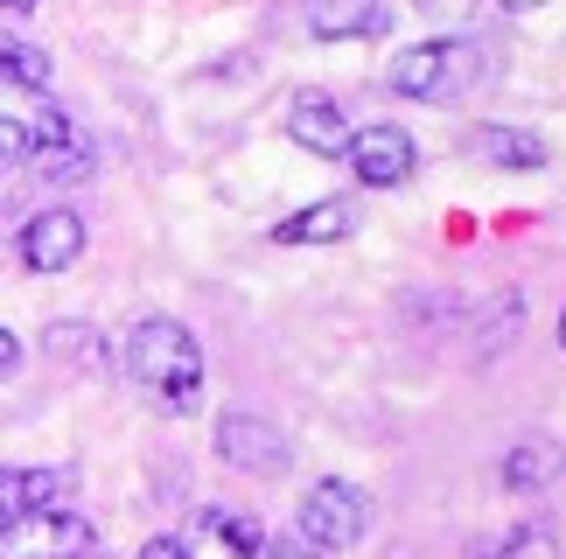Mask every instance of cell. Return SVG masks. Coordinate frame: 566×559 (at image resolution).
Segmentation results:
<instances>
[{
    "instance_id": "1",
    "label": "cell",
    "mask_w": 566,
    "mask_h": 559,
    "mask_svg": "<svg viewBox=\"0 0 566 559\" xmlns=\"http://www.w3.org/2000/svg\"><path fill=\"white\" fill-rule=\"evenodd\" d=\"M126 378L140 384L161 413H189L196 392H203V342H196L189 321L176 315H140L126 329Z\"/></svg>"
},
{
    "instance_id": "2",
    "label": "cell",
    "mask_w": 566,
    "mask_h": 559,
    "mask_svg": "<svg viewBox=\"0 0 566 559\" xmlns=\"http://www.w3.org/2000/svg\"><path fill=\"white\" fill-rule=\"evenodd\" d=\"M8 161L14 168H29L35 182H84L92 176V134L71 119V113H56V105H21L14 98V113H8Z\"/></svg>"
},
{
    "instance_id": "3",
    "label": "cell",
    "mask_w": 566,
    "mask_h": 559,
    "mask_svg": "<svg viewBox=\"0 0 566 559\" xmlns=\"http://www.w3.org/2000/svg\"><path fill=\"white\" fill-rule=\"evenodd\" d=\"M385 84H391L399 98L448 105V98H462L469 84H483V50H475L469 35H427V42H412V50L391 56Z\"/></svg>"
},
{
    "instance_id": "4",
    "label": "cell",
    "mask_w": 566,
    "mask_h": 559,
    "mask_svg": "<svg viewBox=\"0 0 566 559\" xmlns=\"http://www.w3.org/2000/svg\"><path fill=\"white\" fill-rule=\"evenodd\" d=\"M301 539L322 546V552H350L364 531H371V497H364L357 483H343V476H322L308 483V497H301Z\"/></svg>"
},
{
    "instance_id": "5",
    "label": "cell",
    "mask_w": 566,
    "mask_h": 559,
    "mask_svg": "<svg viewBox=\"0 0 566 559\" xmlns=\"http://www.w3.org/2000/svg\"><path fill=\"white\" fill-rule=\"evenodd\" d=\"M0 559H92V518L77 510H29L0 525Z\"/></svg>"
},
{
    "instance_id": "6",
    "label": "cell",
    "mask_w": 566,
    "mask_h": 559,
    "mask_svg": "<svg viewBox=\"0 0 566 559\" xmlns=\"http://www.w3.org/2000/svg\"><path fill=\"white\" fill-rule=\"evenodd\" d=\"M287 434H280L273 420H259V413H224L217 420V462L238 468V476H259V483H273V476H287Z\"/></svg>"
},
{
    "instance_id": "7",
    "label": "cell",
    "mask_w": 566,
    "mask_h": 559,
    "mask_svg": "<svg viewBox=\"0 0 566 559\" xmlns=\"http://www.w3.org/2000/svg\"><path fill=\"white\" fill-rule=\"evenodd\" d=\"M14 245H21V266L29 273H71L84 260V245H92V231H84L77 210H35Z\"/></svg>"
},
{
    "instance_id": "8",
    "label": "cell",
    "mask_w": 566,
    "mask_h": 559,
    "mask_svg": "<svg viewBox=\"0 0 566 559\" xmlns=\"http://www.w3.org/2000/svg\"><path fill=\"white\" fill-rule=\"evenodd\" d=\"M189 559H266V531H259V518H245V510L231 504H203L189 518Z\"/></svg>"
},
{
    "instance_id": "9",
    "label": "cell",
    "mask_w": 566,
    "mask_h": 559,
    "mask_svg": "<svg viewBox=\"0 0 566 559\" xmlns=\"http://www.w3.org/2000/svg\"><path fill=\"white\" fill-rule=\"evenodd\" d=\"M350 168H357V182H364V189H399V182H412V168H420V147H412L406 126L378 119V126H357Z\"/></svg>"
},
{
    "instance_id": "10",
    "label": "cell",
    "mask_w": 566,
    "mask_h": 559,
    "mask_svg": "<svg viewBox=\"0 0 566 559\" xmlns=\"http://www.w3.org/2000/svg\"><path fill=\"white\" fill-rule=\"evenodd\" d=\"M287 134L308 147V155H322V161H350V147H357V126L343 119V105L329 92H315V84L287 98Z\"/></svg>"
},
{
    "instance_id": "11",
    "label": "cell",
    "mask_w": 566,
    "mask_h": 559,
    "mask_svg": "<svg viewBox=\"0 0 566 559\" xmlns=\"http://www.w3.org/2000/svg\"><path fill=\"white\" fill-rule=\"evenodd\" d=\"M566 476V447L553 434H525L504 447V462H496V483L517 489V497H538V489H553Z\"/></svg>"
},
{
    "instance_id": "12",
    "label": "cell",
    "mask_w": 566,
    "mask_h": 559,
    "mask_svg": "<svg viewBox=\"0 0 566 559\" xmlns=\"http://www.w3.org/2000/svg\"><path fill=\"white\" fill-rule=\"evenodd\" d=\"M77 497V468L56 462V468H8V483H0V504H8V518H29V510H71Z\"/></svg>"
},
{
    "instance_id": "13",
    "label": "cell",
    "mask_w": 566,
    "mask_h": 559,
    "mask_svg": "<svg viewBox=\"0 0 566 559\" xmlns=\"http://www.w3.org/2000/svg\"><path fill=\"white\" fill-rule=\"evenodd\" d=\"M357 231V203L350 197H322V203H301L273 224V245H343Z\"/></svg>"
},
{
    "instance_id": "14",
    "label": "cell",
    "mask_w": 566,
    "mask_h": 559,
    "mask_svg": "<svg viewBox=\"0 0 566 559\" xmlns=\"http://www.w3.org/2000/svg\"><path fill=\"white\" fill-rule=\"evenodd\" d=\"M385 29H391L385 0H308V35L315 42H364V35H385Z\"/></svg>"
},
{
    "instance_id": "15",
    "label": "cell",
    "mask_w": 566,
    "mask_h": 559,
    "mask_svg": "<svg viewBox=\"0 0 566 559\" xmlns=\"http://www.w3.org/2000/svg\"><path fill=\"white\" fill-rule=\"evenodd\" d=\"M517 329H525V294L517 287H496L490 300H475L469 308V342H475V357H504Z\"/></svg>"
},
{
    "instance_id": "16",
    "label": "cell",
    "mask_w": 566,
    "mask_h": 559,
    "mask_svg": "<svg viewBox=\"0 0 566 559\" xmlns=\"http://www.w3.org/2000/svg\"><path fill=\"white\" fill-rule=\"evenodd\" d=\"M469 147L483 161H496V168H517V176H525V168H546V140H538V134H517V126H496V119L475 126Z\"/></svg>"
},
{
    "instance_id": "17",
    "label": "cell",
    "mask_w": 566,
    "mask_h": 559,
    "mask_svg": "<svg viewBox=\"0 0 566 559\" xmlns=\"http://www.w3.org/2000/svg\"><path fill=\"white\" fill-rule=\"evenodd\" d=\"M42 342H50L56 363H77V371H92V363H98V329H92V321H50Z\"/></svg>"
},
{
    "instance_id": "18",
    "label": "cell",
    "mask_w": 566,
    "mask_h": 559,
    "mask_svg": "<svg viewBox=\"0 0 566 559\" xmlns=\"http://www.w3.org/2000/svg\"><path fill=\"white\" fill-rule=\"evenodd\" d=\"M0 63H8V84H14V92H21V84H29V92H42V84H50V56L29 50L21 35L0 42Z\"/></svg>"
},
{
    "instance_id": "19",
    "label": "cell",
    "mask_w": 566,
    "mask_h": 559,
    "mask_svg": "<svg viewBox=\"0 0 566 559\" xmlns=\"http://www.w3.org/2000/svg\"><path fill=\"white\" fill-rule=\"evenodd\" d=\"M475 559H559V539L546 525H525V531H511L504 546H475Z\"/></svg>"
},
{
    "instance_id": "20",
    "label": "cell",
    "mask_w": 566,
    "mask_h": 559,
    "mask_svg": "<svg viewBox=\"0 0 566 559\" xmlns=\"http://www.w3.org/2000/svg\"><path fill=\"white\" fill-rule=\"evenodd\" d=\"M412 8L433 14V21H469L475 8H483V0H412Z\"/></svg>"
},
{
    "instance_id": "21",
    "label": "cell",
    "mask_w": 566,
    "mask_h": 559,
    "mask_svg": "<svg viewBox=\"0 0 566 559\" xmlns=\"http://www.w3.org/2000/svg\"><path fill=\"white\" fill-rule=\"evenodd\" d=\"M266 559H336V552H322V546H308V539H301V531H294V539H280Z\"/></svg>"
},
{
    "instance_id": "22",
    "label": "cell",
    "mask_w": 566,
    "mask_h": 559,
    "mask_svg": "<svg viewBox=\"0 0 566 559\" xmlns=\"http://www.w3.org/2000/svg\"><path fill=\"white\" fill-rule=\"evenodd\" d=\"M0 371H8V378L21 371V336L14 329H0Z\"/></svg>"
},
{
    "instance_id": "23",
    "label": "cell",
    "mask_w": 566,
    "mask_h": 559,
    "mask_svg": "<svg viewBox=\"0 0 566 559\" xmlns=\"http://www.w3.org/2000/svg\"><path fill=\"white\" fill-rule=\"evenodd\" d=\"M140 559H189V546H182V539H147Z\"/></svg>"
},
{
    "instance_id": "24",
    "label": "cell",
    "mask_w": 566,
    "mask_h": 559,
    "mask_svg": "<svg viewBox=\"0 0 566 559\" xmlns=\"http://www.w3.org/2000/svg\"><path fill=\"white\" fill-rule=\"evenodd\" d=\"M496 8H511V14H538V8H553V0H496Z\"/></svg>"
},
{
    "instance_id": "25",
    "label": "cell",
    "mask_w": 566,
    "mask_h": 559,
    "mask_svg": "<svg viewBox=\"0 0 566 559\" xmlns=\"http://www.w3.org/2000/svg\"><path fill=\"white\" fill-rule=\"evenodd\" d=\"M42 8V0H8V14H35Z\"/></svg>"
},
{
    "instance_id": "26",
    "label": "cell",
    "mask_w": 566,
    "mask_h": 559,
    "mask_svg": "<svg viewBox=\"0 0 566 559\" xmlns=\"http://www.w3.org/2000/svg\"><path fill=\"white\" fill-rule=\"evenodd\" d=\"M559 350H566V308H559Z\"/></svg>"
},
{
    "instance_id": "27",
    "label": "cell",
    "mask_w": 566,
    "mask_h": 559,
    "mask_svg": "<svg viewBox=\"0 0 566 559\" xmlns=\"http://www.w3.org/2000/svg\"><path fill=\"white\" fill-rule=\"evenodd\" d=\"M391 559H406V552H391Z\"/></svg>"
}]
</instances>
